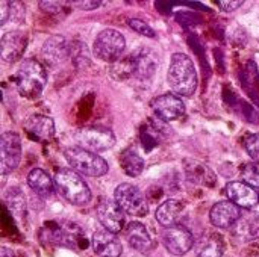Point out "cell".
<instances>
[{
  "label": "cell",
  "mask_w": 259,
  "mask_h": 257,
  "mask_svg": "<svg viewBox=\"0 0 259 257\" xmlns=\"http://www.w3.org/2000/svg\"><path fill=\"white\" fill-rule=\"evenodd\" d=\"M152 109L161 121H175L185 114V105L176 94H162L152 100Z\"/></svg>",
  "instance_id": "10"
},
{
  "label": "cell",
  "mask_w": 259,
  "mask_h": 257,
  "mask_svg": "<svg viewBox=\"0 0 259 257\" xmlns=\"http://www.w3.org/2000/svg\"><path fill=\"white\" fill-rule=\"evenodd\" d=\"M241 208H238L232 201H219L212 206L209 212L211 223L219 229H232L235 223L241 218Z\"/></svg>",
  "instance_id": "13"
},
{
  "label": "cell",
  "mask_w": 259,
  "mask_h": 257,
  "mask_svg": "<svg viewBox=\"0 0 259 257\" xmlns=\"http://www.w3.org/2000/svg\"><path fill=\"white\" fill-rule=\"evenodd\" d=\"M120 165L127 176L138 177L144 170V159L134 148H127L120 156Z\"/></svg>",
  "instance_id": "25"
},
{
  "label": "cell",
  "mask_w": 259,
  "mask_h": 257,
  "mask_svg": "<svg viewBox=\"0 0 259 257\" xmlns=\"http://www.w3.org/2000/svg\"><path fill=\"white\" fill-rule=\"evenodd\" d=\"M26 129L29 133H32L33 136H36L42 141H49L55 135V123L50 117H46V115L30 117L26 121Z\"/></svg>",
  "instance_id": "23"
},
{
  "label": "cell",
  "mask_w": 259,
  "mask_h": 257,
  "mask_svg": "<svg viewBox=\"0 0 259 257\" xmlns=\"http://www.w3.org/2000/svg\"><path fill=\"white\" fill-rule=\"evenodd\" d=\"M42 56L52 65L62 64L64 61L68 59V56H71V45L67 42L64 36L53 35L49 39H46L42 45Z\"/></svg>",
  "instance_id": "18"
},
{
  "label": "cell",
  "mask_w": 259,
  "mask_h": 257,
  "mask_svg": "<svg viewBox=\"0 0 259 257\" xmlns=\"http://www.w3.org/2000/svg\"><path fill=\"white\" fill-rule=\"evenodd\" d=\"M49 241L64 245V247H74L82 238V232L76 224L71 223H58L49 226Z\"/></svg>",
  "instance_id": "17"
},
{
  "label": "cell",
  "mask_w": 259,
  "mask_h": 257,
  "mask_svg": "<svg viewBox=\"0 0 259 257\" xmlns=\"http://www.w3.org/2000/svg\"><path fill=\"white\" fill-rule=\"evenodd\" d=\"M8 6H9L8 2H2V3H0V12H2L0 24H2V26L8 21V14H9V11H11V8H8Z\"/></svg>",
  "instance_id": "35"
},
{
  "label": "cell",
  "mask_w": 259,
  "mask_h": 257,
  "mask_svg": "<svg viewBox=\"0 0 259 257\" xmlns=\"http://www.w3.org/2000/svg\"><path fill=\"white\" fill-rule=\"evenodd\" d=\"M114 200L121 208V211L132 217H146L149 212V204L143 192L132 183H121L114 192Z\"/></svg>",
  "instance_id": "6"
},
{
  "label": "cell",
  "mask_w": 259,
  "mask_h": 257,
  "mask_svg": "<svg viewBox=\"0 0 259 257\" xmlns=\"http://www.w3.org/2000/svg\"><path fill=\"white\" fill-rule=\"evenodd\" d=\"M97 218L105 230H109L115 235L124 227V212L115 200L102 198L97 204Z\"/></svg>",
  "instance_id": "11"
},
{
  "label": "cell",
  "mask_w": 259,
  "mask_h": 257,
  "mask_svg": "<svg viewBox=\"0 0 259 257\" xmlns=\"http://www.w3.org/2000/svg\"><path fill=\"white\" fill-rule=\"evenodd\" d=\"M55 186L61 197L73 206H85L91 201L87 182L74 170L61 168L55 176Z\"/></svg>",
  "instance_id": "2"
},
{
  "label": "cell",
  "mask_w": 259,
  "mask_h": 257,
  "mask_svg": "<svg viewBox=\"0 0 259 257\" xmlns=\"http://www.w3.org/2000/svg\"><path fill=\"white\" fill-rule=\"evenodd\" d=\"M232 235L241 242H250L259 238V214L247 212L243 214L241 218L231 229Z\"/></svg>",
  "instance_id": "19"
},
{
  "label": "cell",
  "mask_w": 259,
  "mask_h": 257,
  "mask_svg": "<svg viewBox=\"0 0 259 257\" xmlns=\"http://www.w3.org/2000/svg\"><path fill=\"white\" fill-rule=\"evenodd\" d=\"M243 182L250 185L252 188H259V164H246L241 170Z\"/></svg>",
  "instance_id": "27"
},
{
  "label": "cell",
  "mask_w": 259,
  "mask_h": 257,
  "mask_svg": "<svg viewBox=\"0 0 259 257\" xmlns=\"http://www.w3.org/2000/svg\"><path fill=\"white\" fill-rule=\"evenodd\" d=\"M250 257H259V254H253V256H250Z\"/></svg>",
  "instance_id": "37"
},
{
  "label": "cell",
  "mask_w": 259,
  "mask_h": 257,
  "mask_svg": "<svg viewBox=\"0 0 259 257\" xmlns=\"http://www.w3.org/2000/svg\"><path fill=\"white\" fill-rule=\"evenodd\" d=\"M187 174H188V179L196 182V183H202V185H208V174L212 176V171L203 165V164H197V162H193V165H188L187 167Z\"/></svg>",
  "instance_id": "26"
},
{
  "label": "cell",
  "mask_w": 259,
  "mask_h": 257,
  "mask_svg": "<svg viewBox=\"0 0 259 257\" xmlns=\"http://www.w3.org/2000/svg\"><path fill=\"white\" fill-rule=\"evenodd\" d=\"M194 250L197 257H222L225 253V242L219 233L206 232L194 242Z\"/></svg>",
  "instance_id": "20"
},
{
  "label": "cell",
  "mask_w": 259,
  "mask_h": 257,
  "mask_svg": "<svg viewBox=\"0 0 259 257\" xmlns=\"http://www.w3.org/2000/svg\"><path fill=\"white\" fill-rule=\"evenodd\" d=\"M167 80L173 92L179 97H191L197 89V71L190 56L175 53L170 61Z\"/></svg>",
  "instance_id": "1"
},
{
  "label": "cell",
  "mask_w": 259,
  "mask_h": 257,
  "mask_svg": "<svg viewBox=\"0 0 259 257\" xmlns=\"http://www.w3.org/2000/svg\"><path fill=\"white\" fill-rule=\"evenodd\" d=\"M79 141L85 150L96 153L111 148L115 144V135L108 127H85L79 132Z\"/></svg>",
  "instance_id": "9"
},
{
  "label": "cell",
  "mask_w": 259,
  "mask_h": 257,
  "mask_svg": "<svg viewBox=\"0 0 259 257\" xmlns=\"http://www.w3.org/2000/svg\"><path fill=\"white\" fill-rule=\"evenodd\" d=\"M0 173L6 176L17 170L21 161V139L14 132H5L0 136Z\"/></svg>",
  "instance_id": "7"
},
{
  "label": "cell",
  "mask_w": 259,
  "mask_h": 257,
  "mask_svg": "<svg viewBox=\"0 0 259 257\" xmlns=\"http://www.w3.org/2000/svg\"><path fill=\"white\" fill-rule=\"evenodd\" d=\"M71 5H74L83 11H91V9H97L99 6H102V2H99V0L97 2L96 0H93V2H73Z\"/></svg>",
  "instance_id": "32"
},
{
  "label": "cell",
  "mask_w": 259,
  "mask_h": 257,
  "mask_svg": "<svg viewBox=\"0 0 259 257\" xmlns=\"http://www.w3.org/2000/svg\"><path fill=\"white\" fill-rule=\"evenodd\" d=\"M71 58H73V62L77 67H80V68L90 64L88 50H87V47L82 42H74L71 45Z\"/></svg>",
  "instance_id": "28"
},
{
  "label": "cell",
  "mask_w": 259,
  "mask_h": 257,
  "mask_svg": "<svg viewBox=\"0 0 259 257\" xmlns=\"http://www.w3.org/2000/svg\"><path fill=\"white\" fill-rule=\"evenodd\" d=\"M127 24L135 30V32H138V33H141V35H144V36H149V38H156V33H155V30L149 26V24H146L143 20H138V18H131L129 21H127Z\"/></svg>",
  "instance_id": "30"
},
{
  "label": "cell",
  "mask_w": 259,
  "mask_h": 257,
  "mask_svg": "<svg viewBox=\"0 0 259 257\" xmlns=\"http://www.w3.org/2000/svg\"><path fill=\"white\" fill-rule=\"evenodd\" d=\"M39 6H41V9L42 11H46V12H50V14H53V12H59L61 11V5L58 3V2H41L39 3Z\"/></svg>",
  "instance_id": "34"
},
{
  "label": "cell",
  "mask_w": 259,
  "mask_h": 257,
  "mask_svg": "<svg viewBox=\"0 0 259 257\" xmlns=\"http://www.w3.org/2000/svg\"><path fill=\"white\" fill-rule=\"evenodd\" d=\"M0 47H2V59L5 62H17L18 59H21L27 47V36L21 30L6 32L2 36Z\"/></svg>",
  "instance_id": "12"
},
{
  "label": "cell",
  "mask_w": 259,
  "mask_h": 257,
  "mask_svg": "<svg viewBox=\"0 0 259 257\" xmlns=\"http://www.w3.org/2000/svg\"><path fill=\"white\" fill-rule=\"evenodd\" d=\"M161 236H162V244L167 248V251L175 256L187 254L194 245L193 233L182 224L165 227Z\"/></svg>",
  "instance_id": "8"
},
{
  "label": "cell",
  "mask_w": 259,
  "mask_h": 257,
  "mask_svg": "<svg viewBox=\"0 0 259 257\" xmlns=\"http://www.w3.org/2000/svg\"><path fill=\"white\" fill-rule=\"evenodd\" d=\"M244 148L249 153V156L253 159V162L259 164V135H249L244 139Z\"/></svg>",
  "instance_id": "29"
},
{
  "label": "cell",
  "mask_w": 259,
  "mask_h": 257,
  "mask_svg": "<svg viewBox=\"0 0 259 257\" xmlns=\"http://www.w3.org/2000/svg\"><path fill=\"white\" fill-rule=\"evenodd\" d=\"M124 47H126L124 36L118 30L105 29L96 36L93 52L100 61L115 64L117 61H120Z\"/></svg>",
  "instance_id": "5"
},
{
  "label": "cell",
  "mask_w": 259,
  "mask_h": 257,
  "mask_svg": "<svg viewBox=\"0 0 259 257\" xmlns=\"http://www.w3.org/2000/svg\"><path fill=\"white\" fill-rule=\"evenodd\" d=\"M91 245L99 257H120L123 253V247L117 235L105 229L97 230L93 235Z\"/></svg>",
  "instance_id": "14"
},
{
  "label": "cell",
  "mask_w": 259,
  "mask_h": 257,
  "mask_svg": "<svg viewBox=\"0 0 259 257\" xmlns=\"http://www.w3.org/2000/svg\"><path fill=\"white\" fill-rule=\"evenodd\" d=\"M126 239L129 242V245L137 250V251H141V253H146L152 248L153 242H152V238L146 229L144 224L138 223V221H132L127 224L126 227Z\"/></svg>",
  "instance_id": "21"
},
{
  "label": "cell",
  "mask_w": 259,
  "mask_h": 257,
  "mask_svg": "<svg viewBox=\"0 0 259 257\" xmlns=\"http://www.w3.org/2000/svg\"><path fill=\"white\" fill-rule=\"evenodd\" d=\"M0 257H15V254H14V251L9 250L8 247H2V250H0Z\"/></svg>",
  "instance_id": "36"
},
{
  "label": "cell",
  "mask_w": 259,
  "mask_h": 257,
  "mask_svg": "<svg viewBox=\"0 0 259 257\" xmlns=\"http://www.w3.org/2000/svg\"><path fill=\"white\" fill-rule=\"evenodd\" d=\"M226 195L229 201L235 203L238 208L250 209L259 203V192L255 188L244 182H231L226 185Z\"/></svg>",
  "instance_id": "15"
},
{
  "label": "cell",
  "mask_w": 259,
  "mask_h": 257,
  "mask_svg": "<svg viewBox=\"0 0 259 257\" xmlns=\"http://www.w3.org/2000/svg\"><path fill=\"white\" fill-rule=\"evenodd\" d=\"M46 83H47L46 68L36 59H24L20 64L15 73V85L23 97L35 98L41 95Z\"/></svg>",
  "instance_id": "3"
},
{
  "label": "cell",
  "mask_w": 259,
  "mask_h": 257,
  "mask_svg": "<svg viewBox=\"0 0 259 257\" xmlns=\"http://www.w3.org/2000/svg\"><path fill=\"white\" fill-rule=\"evenodd\" d=\"M27 183L32 188V191L42 198L50 197L53 194V182H52L50 176L41 168H35L29 173Z\"/></svg>",
  "instance_id": "24"
},
{
  "label": "cell",
  "mask_w": 259,
  "mask_h": 257,
  "mask_svg": "<svg viewBox=\"0 0 259 257\" xmlns=\"http://www.w3.org/2000/svg\"><path fill=\"white\" fill-rule=\"evenodd\" d=\"M182 211H184L182 201L175 200V198H168L156 209L155 217H156V221L161 226H164V229H165V227H171V226L178 224V220L181 218Z\"/></svg>",
  "instance_id": "22"
},
{
  "label": "cell",
  "mask_w": 259,
  "mask_h": 257,
  "mask_svg": "<svg viewBox=\"0 0 259 257\" xmlns=\"http://www.w3.org/2000/svg\"><path fill=\"white\" fill-rule=\"evenodd\" d=\"M217 5H219V6H222V9H223V11H226V12H232V11L238 9V8L243 5V2H241V0H237V2H223V0H220V2H217Z\"/></svg>",
  "instance_id": "33"
},
{
  "label": "cell",
  "mask_w": 259,
  "mask_h": 257,
  "mask_svg": "<svg viewBox=\"0 0 259 257\" xmlns=\"http://www.w3.org/2000/svg\"><path fill=\"white\" fill-rule=\"evenodd\" d=\"M134 76L138 79H149L158 68V55L152 48H138L131 53Z\"/></svg>",
  "instance_id": "16"
},
{
  "label": "cell",
  "mask_w": 259,
  "mask_h": 257,
  "mask_svg": "<svg viewBox=\"0 0 259 257\" xmlns=\"http://www.w3.org/2000/svg\"><path fill=\"white\" fill-rule=\"evenodd\" d=\"M64 156L71 165V170H74L77 174H83L88 177H102L109 170L108 162L102 156L85 150L83 147H68L64 151Z\"/></svg>",
  "instance_id": "4"
},
{
  "label": "cell",
  "mask_w": 259,
  "mask_h": 257,
  "mask_svg": "<svg viewBox=\"0 0 259 257\" xmlns=\"http://www.w3.org/2000/svg\"><path fill=\"white\" fill-rule=\"evenodd\" d=\"M5 201H6V204H9V203L14 201V204L11 206V209H17V206H18V209H23L24 204H26L24 203V195L18 189H12V188H11V191L6 192Z\"/></svg>",
  "instance_id": "31"
}]
</instances>
